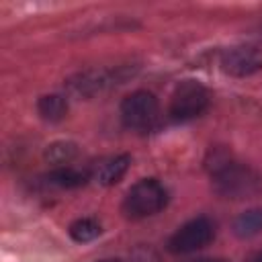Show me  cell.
Listing matches in <instances>:
<instances>
[{
	"instance_id": "cell-16",
	"label": "cell",
	"mask_w": 262,
	"mask_h": 262,
	"mask_svg": "<svg viewBox=\"0 0 262 262\" xmlns=\"http://www.w3.org/2000/svg\"><path fill=\"white\" fill-rule=\"evenodd\" d=\"M96 262H127L123 258H106V260H96Z\"/></svg>"
},
{
	"instance_id": "cell-10",
	"label": "cell",
	"mask_w": 262,
	"mask_h": 262,
	"mask_svg": "<svg viewBox=\"0 0 262 262\" xmlns=\"http://www.w3.org/2000/svg\"><path fill=\"white\" fill-rule=\"evenodd\" d=\"M231 231L239 239H250V237L260 235L262 233V209H248L239 213L231 223Z\"/></svg>"
},
{
	"instance_id": "cell-1",
	"label": "cell",
	"mask_w": 262,
	"mask_h": 262,
	"mask_svg": "<svg viewBox=\"0 0 262 262\" xmlns=\"http://www.w3.org/2000/svg\"><path fill=\"white\" fill-rule=\"evenodd\" d=\"M205 164L211 174L213 190L221 199L242 201L258 196L262 192V174L246 164L235 162L227 151L211 149Z\"/></svg>"
},
{
	"instance_id": "cell-3",
	"label": "cell",
	"mask_w": 262,
	"mask_h": 262,
	"mask_svg": "<svg viewBox=\"0 0 262 262\" xmlns=\"http://www.w3.org/2000/svg\"><path fill=\"white\" fill-rule=\"evenodd\" d=\"M121 121L133 131H151L160 123V102L147 90H135L121 102Z\"/></svg>"
},
{
	"instance_id": "cell-4",
	"label": "cell",
	"mask_w": 262,
	"mask_h": 262,
	"mask_svg": "<svg viewBox=\"0 0 262 262\" xmlns=\"http://www.w3.org/2000/svg\"><path fill=\"white\" fill-rule=\"evenodd\" d=\"M209 102H211V94L201 82L184 80L174 88L170 96L168 115L174 121H190L201 117L209 108Z\"/></svg>"
},
{
	"instance_id": "cell-6",
	"label": "cell",
	"mask_w": 262,
	"mask_h": 262,
	"mask_svg": "<svg viewBox=\"0 0 262 262\" xmlns=\"http://www.w3.org/2000/svg\"><path fill=\"white\" fill-rule=\"evenodd\" d=\"M219 66L227 76L248 78L262 70V49L258 45H233L221 53Z\"/></svg>"
},
{
	"instance_id": "cell-5",
	"label": "cell",
	"mask_w": 262,
	"mask_h": 262,
	"mask_svg": "<svg viewBox=\"0 0 262 262\" xmlns=\"http://www.w3.org/2000/svg\"><path fill=\"white\" fill-rule=\"evenodd\" d=\"M215 221L207 215L192 217L184 225H180L168 239V252L172 254H190L203 250L215 239Z\"/></svg>"
},
{
	"instance_id": "cell-13",
	"label": "cell",
	"mask_w": 262,
	"mask_h": 262,
	"mask_svg": "<svg viewBox=\"0 0 262 262\" xmlns=\"http://www.w3.org/2000/svg\"><path fill=\"white\" fill-rule=\"evenodd\" d=\"M76 156H78V145L74 141H53L45 149V160H49L51 164H57V166L70 164Z\"/></svg>"
},
{
	"instance_id": "cell-2",
	"label": "cell",
	"mask_w": 262,
	"mask_h": 262,
	"mask_svg": "<svg viewBox=\"0 0 262 262\" xmlns=\"http://www.w3.org/2000/svg\"><path fill=\"white\" fill-rule=\"evenodd\" d=\"M168 188L156 178L137 180L123 199V213L129 219H145L160 213L168 205Z\"/></svg>"
},
{
	"instance_id": "cell-8",
	"label": "cell",
	"mask_w": 262,
	"mask_h": 262,
	"mask_svg": "<svg viewBox=\"0 0 262 262\" xmlns=\"http://www.w3.org/2000/svg\"><path fill=\"white\" fill-rule=\"evenodd\" d=\"M129 166H131V156L129 154L111 156V158L102 160L96 166V170L92 172V180H96L102 186H113V184H117L127 174Z\"/></svg>"
},
{
	"instance_id": "cell-14",
	"label": "cell",
	"mask_w": 262,
	"mask_h": 262,
	"mask_svg": "<svg viewBox=\"0 0 262 262\" xmlns=\"http://www.w3.org/2000/svg\"><path fill=\"white\" fill-rule=\"evenodd\" d=\"M127 262H160V256L156 254V250L147 246H139L129 254Z\"/></svg>"
},
{
	"instance_id": "cell-7",
	"label": "cell",
	"mask_w": 262,
	"mask_h": 262,
	"mask_svg": "<svg viewBox=\"0 0 262 262\" xmlns=\"http://www.w3.org/2000/svg\"><path fill=\"white\" fill-rule=\"evenodd\" d=\"M117 72L102 70V68L100 70H84V72H78L72 78H68L66 88L76 98H92V96L100 94L102 90L119 84V80H123V78H119Z\"/></svg>"
},
{
	"instance_id": "cell-15",
	"label": "cell",
	"mask_w": 262,
	"mask_h": 262,
	"mask_svg": "<svg viewBox=\"0 0 262 262\" xmlns=\"http://www.w3.org/2000/svg\"><path fill=\"white\" fill-rule=\"evenodd\" d=\"M188 262H227L223 258H196V260H188Z\"/></svg>"
},
{
	"instance_id": "cell-12",
	"label": "cell",
	"mask_w": 262,
	"mask_h": 262,
	"mask_svg": "<svg viewBox=\"0 0 262 262\" xmlns=\"http://www.w3.org/2000/svg\"><path fill=\"white\" fill-rule=\"evenodd\" d=\"M68 233H70V237L74 242L88 244V242L96 239L102 233V227H100V223L94 217H80V219H76V221L70 223Z\"/></svg>"
},
{
	"instance_id": "cell-9",
	"label": "cell",
	"mask_w": 262,
	"mask_h": 262,
	"mask_svg": "<svg viewBox=\"0 0 262 262\" xmlns=\"http://www.w3.org/2000/svg\"><path fill=\"white\" fill-rule=\"evenodd\" d=\"M90 178L92 174L88 170L74 168V166H57L49 174H45V182L57 188H78V186H84Z\"/></svg>"
},
{
	"instance_id": "cell-11",
	"label": "cell",
	"mask_w": 262,
	"mask_h": 262,
	"mask_svg": "<svg viewBox=\"0 0 262 262\" xmlns=\"http://www.w3.org/2000/svg\"><path fill=\"white\" fill-rule=\"evenodd\" d=\"M37 113L47 123H59L68 115V98L63 94H45L37 100Z\"/></svg>"
},
{
	"instance_id": "cell-17",
	"label": "cell",
	"mask_w": 262,
	"mask_h": 262,
	"mask_svg": "<svg viewBox=\"0 0 262 262\" xmlns=\"http://www.w3.org/2000/svg\"><path fill=\"white\" fill-rule=\"evenodd\" d=\"M254 262H262V252H260V254H258V256L254 258Z\"/></svg>"
}]
</instances>
